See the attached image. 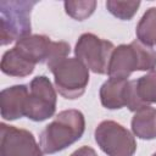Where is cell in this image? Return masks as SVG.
<instances>
[{"instance_id":"1","label":"cell","mask_w":156,"mask_h":156,"mask_svg":"<svg viewBox=\"0 0 156 156\" xmlns=\"http://www.w3.org/2000/svg\"><path fill=\"white\" fill-rule=\"evenodd\" d=\"M85 130V118L79 110H63L52 122L45 126L39 136V145L44 154L52 155L78 141Z\"/></svg>"},{"instance_id":"2","label":"cell","mask_w":156,"mask_h":156,"mask_svg":"<svg viewBox=\"0 0 156 156\" xmlns=\"http://www.w3.org/2000/svg\"><path fill=\"white\" fill-rule=\"evenodd\" d=\"M156 68V51L139 40L121 44L115 48L108 63L110 78L128 79L135 71H154Z\"/></svg>"},{"instance_id":"3","label":"cell","mask_w":156,"mask_h":156,"mask_svg":"<svg viewBox=\"0 0 156 156\" xmlns=\"http://www.w3.org/2000/svg\"><path fill=\"white\" fill-rule=\"evenodd\" d=\"M37 1H0V44L7 45L30 35V12Z\"/></svg>"},{"instance_id":"4","label":"cell","mask_w":156,"mask_h":156,"mask_svg":"<svg viewBox=\"0 0 156 156\" xmlns=\"http://www.w3.org/2000/svg\"><path fill=\"white\" fill-rule=\"evenodd\" d=\"M55 89L58 94L69 100L80 98L89 83V69L77 57H66L52 67Z\"/></svg>"},{"instance_id":"5","label":"cell","mask_w":156,"mask_h":156,"mask_svg":"<svg viewBox=\"0 0 156 156\" xmlns=\"http://www.w3.org/2000/svg\"><path fill=\"white\" fill-rule=\"evenodd\" d=\"M94 136L98 146L107 156H133L136 151L134 135L116 121L100 122L95 128Z\"/></svg>"},{"instance_id":"6","label":"cell","mask_w":156,"mask_h":156,"mask_svg":"<svg viewBox=\"0 0 156 156\" xmlns=\"http://www.w3.org/2000/svg\"><path fill=\"white\" fill-rule=\"evenodd\" d=\"M115 45L110 40L99 38L93 33H83L74 46V55L89 71L96 74H107Z\"/></svg>"},{"instance_id":"7","label":"cell","mask_w":156,"mask_h":156,"mask_svg":"<svg viewBox=\"0 0 156 156\" xmlns=\"http://www.w3.org/2000/svg\"><path fill=\"white\" fill-rule=\"evenodd\" d=\"M56 102V89L50 79L46 76H37L29 83L26 117L34 122H43L55 115Z\"/></svg>"},{"instance_id":"8","label":"cell","mask_w":156,"mask_h":156,"mask_svg":"<svg viewBox=\"0 0 156 156\" xmlns=\"http://www.w3.org/2000/svg\"><path fill=\"white\" fill-rule=\"evenodd\" d=\"M43 154L29 130L0 123V156H43Z\"/></svg>"},{"instance_id":"9","label":"cell","mask_w":156,"mask_h":156,"mask_svg":"<svg viewBox=\"0 0 156 156\" xmlns=\"http://www.w3.org/2000/svg\"><path fill=\"white\" fill-rule=\"evenodd\" d=\"M29 89L26 84L5 88L0 93V112L6 121H15L26 116Z\"/></svg>"},{"instance_id":"10","label":"cell","mask_w":156,"mask_h":156,"mask_svg":"<svg viewBox=\"0 0 156 156\" xmlns=\"http://www.w3.org/2000/svg\"><path fill=\"white\" fill-rule=\"evenodd\" d=\"M52 40L44 34H30L16 41V48L32 63H46L51 52Z\"/></svg>"},{"instance_id":"11","label":"cell","mask_w":156,"mask_h":156,"mask_svg":"<svg viewBox=\"0 0 156 156\" xmlns=\"http://www.w3.org/2000/svg\"><path fill=\"white\" fill-rule=\"evenodd\" d=\"M128 79L108 78L100 87V101L105 108L119 110L126 106V93H127Z\"/></svg>"},{"instance_id":"12","label":"cell","mask_w":156,"mask_h":156,"mask_svg":"<svg viewBox=\"0 0 156 156\" xmlns=\"http://www.w3.org/2000/svg\"><path fill=\"white\" fill-rule=\"evenodd\" d=\"M1 72L10 76V77H17L23 78L33 73L35 65L32 63L29 60H27L20 50L13 46L12 49L4 52L1 63H0Z\"/></svg>"},{"instance_id":"13","label":"cell","mask_w":156,"mask_h":156,"mask_svg":"<svg viewBox=\"0 0 156 156\" xmlns=\"http://www.w3.org/2000/svg\"><path fill=\"white\" fill-rule=\"evenodd\" d=\"M134 136L143 140H152L156 138V108L151 106L143 107L136 111L130 122Z\"/></svg>"},{"instance_id":"14","label":"cell","mask_w":156,"mask_h":156,"mask_svg":"<svg viewBox=\"0 0 156 156\" xmlns=\"http://www.w3.org/2000/svg\"><path fill=\"white\" fill-rule=\"evenodd\" d=\"M135 34L140 43L151 48L156 45V6L145 11L136 24Z\"/></svg>"},{"instance_id":"15","label":"cell","mask_w":156,"mask_h":156,"mask_svg":"<svg viewBox=\"0 0 156 156\" xmlns=\"http://www.w3.org/2000/svg\"><path fill=\"white\" fill-rule=\"evenodd\" d=\"M135 88L140 100L146 106L156 104V69L135 79Z\"/></svg>"},{"instance_id":"16","label":"cell","mask_w":156,"mask_h":156,"mask_svg":"<svg viewBox=\"0 0 156 156\" xmlns=\"http://www.w3.org/2000/svg\"><path fill=\"white\" fill-rule=\"evenodd\" d=\"M66 13L77 21H84L88 17H90L96 7L95 0H67L63 2Z\"/></svg>"},{"instance_id":"17","label":"cell","mask_w":156,"mask_h":156,"mask_svg":"<svg viewBox=\"0 0 156 156\" xmlns=\"http://www.w3.org/2000/svg\"><path fill=\"white\" fill-rule=\"evenodd\" d=\"M140 6V1H119V0H107L106 9L111 15L122 20L129 21L134 17L138 9Z\"/></svg>"},{"instance_id":"18","label":"cell","mask_w":156,"mask_h":156,"mask_svg":"<svg viewBox=\"0 0 156 156\" xmlns=\"http://www.w3.org/2000/svg\"><path fill=\"white\" fill-rule=\"evenodd\" d=\"M69 52H71V48H69L68 43H66V41H54L49 60L46 62L48 68L51 69L52 67H55L58 62H61L62 60L68 57Z\"/></svg>"},{"instance_id":"19","label":"cell","mask_w":156,"mask_h":156,"mask_svg":"<svg viewBox=\"0 0 156 156\" xmlns=\"http://www.w3.org/2000/svg\"><path fill=\"white\" fill-rule=\"evenodd\" d=\"M69 156H99L96 154V151L90 147V146H82L79 149H77L76 151H73Z\"/></svg>"},{"instance_id":"20","label":"cell","mask_w":156,"mask_h":156,"mask_svg":"<svg viewBox=\"0 0 156 156\" xmlns=\"http://www.w3.org/2000/svg\"><path fill=\"white\" fill-rule=\"evenodd\" d=\"M152 156H156V152H155V154H152Z\"/></svg>"}]
</instances>
